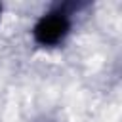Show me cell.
<instances>
[{"label": "cell", "instance_id": "1", "mask_svg": "<svg viewBox=\"0 0 122 122\" xmlns=\"http://www.w3.org/2000/svg\"><path fill=\"white\" fill-rule=\"evenodd\" d=\"M82 8H86L82 2H53L42 10L29 27L32 46L42 51H55L67 46Z\"/></svg>", "mask_w": 122, "mask_h": 122}, {"label": "cell", "instance_id": "2", "mask_svg": "<svg viewBox=\"0 0 122 122\" xmlns=\"http://www.w3.org/2000/svg\"><path fill=\"white\" fill-rule=\"evenodd\" d=\"M4 11H6V6L0 2V27H2V21H4Z\"/></svg>", "mask_w": 122, "mask_h": 122}, {"label": "cell", "instance_id": "3", "mask_svg": "<svg viewBox=\"0 0 122 122\" xmlns=\"http://www.w3.org/2000/svg\"><path fill=\"white\" fill-rule=\"evenodd\" d=\"M38 122H48V120H38Z\"/></svg>", "mask_w": 122, "mask_h": 122}]
</instances>
